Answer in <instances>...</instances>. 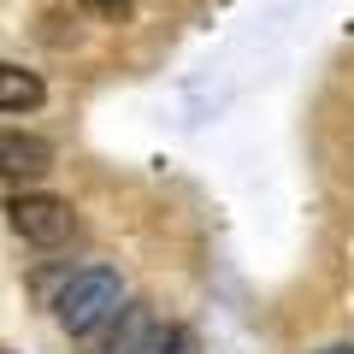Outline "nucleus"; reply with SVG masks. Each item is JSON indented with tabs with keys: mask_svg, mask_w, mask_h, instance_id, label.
<instances>
[{
	"mask_svg": "<svg viewBox=\"0 0 354 354\" xmlns=\"http://www.w3.org/2000/svg\"><path fill=\"white\" fill-rule=\"evenodd\" d=\"M71 6L83 18H95V24H130V12H136L130 0H71Z\"/></svg>",
	"mask_w": 354,
	"mask_h": 354,
	"instance_id": "0eeeda50",
	"label": "nucleus"
},
{
	"mask_svg": "<svg viewBox=\"0 0 354 354\" xmlns=\"http://www.w3.org/2000/svg\"><path fill=\"white\" fill-rule=\"evenodd\" d=\"M148 325H153V313L142 301H124L118 307V319L106 325V354H136V342L148 337Z\"/></svg>",
	"mask_w": 354,
	"mask_h": 354,
	"instance_id": "39448f33",
	"label": "nucleus"
},
{
	"mask_svg": "<svg viewBox=\"0 0 354 354\" xmlns=\"http://www.w3.org/2000/svg\"><path fill=\"white\" fill-rule=\"evenodd\" d=\"M325 354H354V348H325Z\"/></svg>",
	"mask_w": 354,
	"mask_h": 354,
	"instance_id": "6e6552de",
	"label": "nucleus"
},
{
	"mask_svg": "<svg viewBox=\"0 0 354 354\" xmlns=\"http://www.w3.org/2000/svg\"><path fill=\"white\" fill-rule=\"evenodd\" d=\"M48 101V83H41L36 71H24V65H0V113H36V106Z\"/></svg>",
	"mask_w": 354,
	"mask_h": 354,
	"instance_id": "20e7f679",
	"label": "nucleus"
},
{
	"mask_svg": "<svg viewBox=\"0 0 354 354\" xmlns=\"http://www.w3.org/2000/svg\"><path fill=\"white\" fill-rule=\"evenodd\" d=\"M118 307H124V283H118V272H106V266H83V272L65 278L59 301H53V319H59V330H71L77 342H101L106 325L118 319Z\"/></svg>",
	"mask_w": 354,
	"mask_h": 354,
	"instance_id": "f257e3e1",
	"label": "nucleus"
},
{
	"mask_svg": "<svg viewBox=\"0 0 354 354\" xmlns=\"http://www.w3.org/2000/svg\"><path fill=\"white\" fill-rule=\"evenodd\" d=\"M6 218H12V230L24 242H36V248H65V242L77 236V213L71 201H59V195H41V189H24L6 201Z\"/></svg>",
	"mask_w": 354,
	"mask_h": 354,
	"instance_id": "f03ea898",
	"label": "nucleus"
},
{
	"mask_svg": "<svg viewBox=\"0 0 354 354\" xmlns=\"http://www.w3.org/2000/svg\"><path fill=\"white\" fill-rule=\"evenodd\" d=\"M136 354H195V337L183 325H148V337L136 342Z\"/></svg>",
	"mask_w": 354,
	"mask_h": 354,
	"instance_id": "423d86ee",
	"label": "nucleus"
},
{
	"mask_svg": "<svg viewBox=\"0 0 354 354\" xmlns=\"http://www.w3.org/2000/svg\"><path fill=\"white\" fill-rule=\"evenodd\" d=\"M48 171H53V142L48 136L0 124V177H12V183H41Z\"/></svg>",
	"mask_w": 354,
	"mask_h": 354,
	"instance_id": "7ed1b4c3",
	"label": "nucleus"
}]
</instances>
